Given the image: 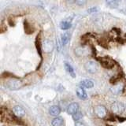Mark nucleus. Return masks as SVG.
<instances>
[{
  "label": "nucleus",
  "instance_id": "obj_19",
  "mask_svg": "<svg viewBox=\"0 0 126 126\" xmlns=\"http://www.w3.org/2000/svg\"><path fill=\"white\" fill-rule=\"evenodd\" d=\"M106 2H107L108 5L111 7L116 8L118 6V2H117L115 0H106Z\"/></svg>",
  "mask_w": 126,
  "mask_h": 126
},
{
  "label": "nucleus",
  "instance_id": "obj_2",
  "mask_svg": "<svg viewBox=\"0 0 126 126\" xmlns=\"http://www.w3.org/2000/svg\"><path fill=\"white\" fill-rule=\"evenodd\" d=\"M111 110L113 113H115L116 115H120L122 113L125 111V105L120 102H116L113 103L111 106Z\"/></svg>",
  "mask_w": 126,
  "mask_h": 126
},
{
  "label": "nucleus",
  "instance_id": "obj_12",
  "mask_svg": "<svg viewBox=\"0 0 126 126\" xmlns=\"http://www.w3.org/2000/svg\"><path fill=\"white\" fill-rule=\"evenodd\" d=\"M50 114L52 116H55L57 117L58 115H59L61 113V109L59 108V106H52L50 108Z\"/></svg>",
  "mask_w": 126,
  "mask_h": 126
},
{
  "label": "nucleus",
  "instance_id": "obj_25",
  "mask_svg": "<svg viewBox=\"0 0 126 126\" xmlns=\"http://www.w3.org/2000/svg\"><path fill=\"white\" fill-rule=\"evenodd\" d=\"M115 1H116L117 2H121V0H115Z\"/></svg>",
  "mask_w": 126,
  "mask_h": 126
},
{
  "label": "nucleus",
  "instance_id": "obj_1",
  "mask_svg": "<svg viewBox=\"0 0 126 126\" xmlns=\"http://www.w3.org/2000/svg\"><path fill=\"white\" fill-rule=\"evenodd\" d=\"M23 86L22 82L18 79H12L6 83V87L10 90H18L21 88Z\"/></svg>",
  "mask_w": 126,
  "mask_h": 126
},
{
  "label": "nucleus",
  "instance_id": "obj_20",
  "mask_svg": "<svg viewBox=\"0 0 126 126\" xmlns=\"http://www.w3.org/2000/svg\"><path fill=\"white\" fill-rule=\"evenodd\" d=\"M121 76H120V74H118L117 76H116V77H113L111 79H110V83H111V84H116V83L119 80H121Z\"/></svg>",
  "mask_w": 126,
  "mask_h": 126
},
{
  "label": "nucleus",
  "instance_id": "obj_13",
  "mask_svg": "<svg viewBox=\"0 0 126 126\" xmlns=\"http://www.w3.org/2000/svg\"><path fill=\"white\" fill-rule=\"evenodd\" d=\"M122 91H123V85L121 84H118L114 85L111 88V92L114 94H119Z\"/></svg>",
  "mask_w": 126,
  "mask_h": 126
},
{
  "label": "nucleus",
  "instance_id": "obj_21",
  "mask_svg": "<svg viewBox=\"0 0 126 126\" xmlns=\"http://www.w3.org/2000/svg\"><path fill=\"white\" fill-rule=\"evenodd\" d=\"M73 120L74 121H79L80 119V118H82V113L80 112H77V113H75L74 115H73Z\"/></svg>",
  "mask_w": 126,
  "mask_h": 126
},
{
  "label": "nucleus",
  "instance_id": "obj_17",
  "mask_svg": "<svg viewBox=\"0 0 126 126\" xmlns=\"http://www.w3.org/2000/svg\"><path fill=\"white\" fill-rule=\"evenodd\" d=\"M71 26H72V25H71V23H69V21H64L60 23V28L62 30H68L70 29Z\"/></svg>",
  "mask_w": 126,
  "mask_h": 126
},
{
  "label": "nucleus",
  "instance_id": "obj_10",
  "mask_svg": "<svg viewBox=\"0 0 126 126\" xmlns=\"http://www.w3.org/2000/svg\"><path fill=\"white\" fill-rule=\"evenodd\" d=\"M77 94L78 98H80V99H82V100H85L87 98H88V94H87L86 92L84 91V89L82 88V87H78L77 88Z\"/></svg>",
  "mask_w": 126,
  "mask_h": 126
},
{
  "label": "nucleus",
  "instance_id": "obj_4",
  "mask_svg": "<svg viewBox=\"0 0 126 126\" xmlns=\"http://www.w3.org/2000/svg\"><path fill=\"white\" fill-rule=\"evenodd\" d=\"M99 62H100V64L105 69H113V66H114V62L110 59V58L107 57H102L100 58L99 59Z\"/></svg>",
  "mask_w": 126,
  "mask_h": 126
},
{
  "label": "nucleus",
  "instance_id": "obj_6",
  "mask_svg": "<svg viewBox=\"0 0 126 126\" xmlns=\"http://www.w3.org/2000/svg\"><path fill=\"white\" fill-rule=\"evenodd\" d=\"M85 69L90 73H95L98 70V66L96 62L93 61H88L85 64Z\"/></svg>",
  "mask_w": 126,
  "mask_h": 126
},
{
  "label": "nucleus",
  "instance_id": "obj_18",
  "mask_svg": "<svg viewBox=\"0 0 126 126\" xmlns=\"http://www.w3.org/2000/svg\"><path fill=\"white\" fill-rule=\"evenodd\" d=\"M35 45H36V49L38 50V52L39 54V55L42 57V46L43 44H41V41H40V39H39V37L37 36L36 38V41H35Z\"/></svg>",
  "mask_w": 126,
  "mask_h": 126
},
{
  "label": "nucleus",
  "instance_id": "obj_9",
  "mask_svg": "<svg viewBox=\"0 0 126 126\" xmlns=\"http://www.w3.org/2000/svg\"><path fill=\"white\" fill-rule=\"evenodd\" d=\"M78 109H79V105L77 102H73L68 106L67 107V113L71 115H74L75 113H77L78 112Z\"/></svg>",
  "mask_w": 126,
  "mask_h": 126
},
{
  "label": "nucleus",
  "instance_id": "obj_23",
  "mask_svg": "<svg viewBox=\"0 0 126 126\" xmlns=\"http://www.w3.org/2000/svg\"><path fill=\"white\" fill-rule=\"evenodd\" d=\"M87 11H88V14H93V13H96V12H98V9L97 7H92V8H89Z\"/></svg>",
  "mask_w": 126,
  "mask_h": 126
},
{
  "label": "nucleus",
  "instance_id": "obj_24",
  "mask_svg": "<svg viewBox=\"0 0 126 126\" xmlns=\"http://www.w3.org/2000/svg\"><path fill=\"white\" fill-rule=\"evenodd\" d=\"M75 126H86L83 122H80V121H77L76 124H75Z\"/></svg>",
  "mask_w": 126,
  "mask_h": 126
},
{
  "label": "nucleus",
  "instance_id": "obj_7",
  "mask_svg": "<svg viewBox=\"0 0 126 126\" xmlns=\"http://www.w3.org/2000/svg\"><path fill=\"white\" fill-rule=\"evenodd\" d=\"M54 43L50 39H45L43 43V50L45 53H50L54 50Z\"/></svg>",
  "mask_w": 126,
  "mask_h": 126
},
{
  "label": "nucleus",
  "instance_id": "obj_3",
  "mask_svg": "<svg viewBox=\"0 0 126 126\" xmlns=\"http://www.w3.org/2000/svg\"><path fill=\"white\" fill-rule=\"evenodd\" d=\"M74 53L78 57H84L90 54L91 50L88 47L80 46V47H77V48L74 50Z\"/></svg>",
  "mask_w": 126,
  "mask_h": 126
},
{
  "label": "nucleus",
  "instance_id": "obj_8",
  "mask_svg": "<svg viewBox=\"0 0 126 126\" xmlns=\"http://www.w3.org/2000/svg\"><path fill=\"white\" fill-rule=\"evenodd\" d=\"M14 114L17 117H22L25 115V110L21 106H16L13 108Z\"/></svg>",
  "mask_w": 126,
  "mask_h": 126
},
{
  "label": "nucleus",
  "instance_id": "obj_11",
  "mask_svg": "<svg viewBox=\"0 0 126 126\" xmlns=\"http://www.w3.org/2000/svg\"><path fill=\"white\" fill-rule=\"evenodd\" d=\"M80 85L82 88H92L94 87V82L91 80H83L82 81H80Z\"/></svg>",
  "mask_w": 126,
  "mask_h": 126
},
{
  "label": "nucleus",
  "instance_id": "obj_15",
  "mask_svg": "<svg viewBox=\"0 0 126 126\" xmlns=\"http://www.w3.org/2000/svg\"><path fill=\"white\" fill-rule=\"evenodd\" d=\"M63 124V119L62 117H55L54 119H53V121H51V125L53 126H61Z\"/></svg>",
  "mask_w": 126,
  "mask_h": 126
},
{
  "label": "nucleus",
  "instance_id": "obj_14",
  "mask_svg": "<svg viewBox=\"0 0 126 126\" xmlns=\"http://www.w3.org/2000/svg\"><path fill=\"white\" fill-rule=\"evenodd\" d=\"M69 38H70V35L69 32H65L62 35V43L63 46L67 44V43L69 40Z\"/></svg>",
  "mask_w": 126,
  "mask_h": 126
},
{
  "label": "nucleus",
  "instance_id": "obj_5",
  "mask_svg": "<svg viewBox=\"0 0 126 126\" xmlns=\"http://www.w3.org/2000/svg\"><path fill=\"white\" fill-rule=\"evenodd\" d=\"M94 113H95V115L99 118H104L107 115V111H106V107L104 106H102V105L95 106L94 109Z\"/></svg>",
  "mask_w": 126,
  "mask_h": 126
},
{
  "label": "nucleus",
  "instance_id": "obj_16",
  "mask_svg": "<svg viewBox=\"0 0 126 126\" xmlns=\"http://www.w3.org/2000/svg\"><path fill=\"white\" fill-rule=\"evenodd\" d=\"M65 70H66V72H67V73H69L70 75H72L73 77H75L74 69H73V68L72 67V65H69V63L65 62Z\"/></svg>",
  "mask_w": 126,
  "mask_h": 126
},
{
  "label": "nucleus",
  "instance_id": "obj_22",
  "mask_svg": "<svg viewBox=\"0 0 126 126\" xmlns=\"http://www.w3.org/2000/svg\"><path fill=\"white\" fill-rule=\"evenodd\" d=\"M75 2H76L78 6H84L86 4L87 0H75Z\"/></svg>",
  "mask_w": 126,
  "mask_h": 126
}]
</instances>
